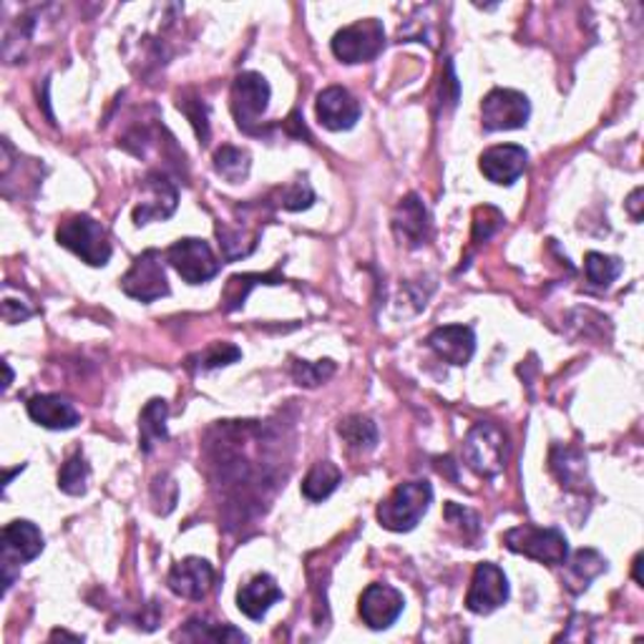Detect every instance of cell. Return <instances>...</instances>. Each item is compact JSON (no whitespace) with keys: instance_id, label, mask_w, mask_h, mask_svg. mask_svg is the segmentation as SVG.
Here are the masks:
<instances>
[{"instance_id":"cell-1","label":"cell","mask_w":644,"mask_h":644,"mask_svg":"<svg viewBox=\"0 0 644 644\" xmlns=\"http://www.w3.org/2000/svg\"><path fill=\"white\" fill-rule=\"evenodd\" d=\"M434 501V486L428 481H408L401 484L386 501L378 507V521L388 532H411Z\"/></svg>"},{"instance_id":"cell-2","label":"cell","mask_w":644,"mask_h":644,"mask_svg":"<svg viewBox=\"0 0 644 644\" xmlns=\"http://www.w3.org/2000/svg\"><path fill=\"white\" fill-rule=\"evenodd\" d=\"M463 459L478 476L494 478L507 469L509 459V443L507 434L494 423L481 421L469 430L466 441H463Z\"/></svg>"},{"instance_id":"cell-3","label":"cell","mask_w":644,"mask_h":644,"mask_svg":"<svg viewBox=\"0 0 644 644\" xmlns=\"http://www.w3.org/2000/svg\"><path fill=\"white\" fill-rule=\"evenodd\" d=\"M56 240H59L61 247L71 250L73 255L92 267H104L111 259L109 234H106L101 222L86 215L69 217L66 222H61Z\"/></svg>"},{"instance_id":"cell-4","label":"cell","mask_w":644,"mask_h":644,"mask_svg":"<svg viewBox=\"0 0 644 644\" xmlns=\"http://www.w3.org/2000/svg\"><path fill=\"white\" fill-rule=\"evenodd\" d=\"M503 544L513 554H524V557L549 567L567 564L569 557V542L559 528H542L532 524L513 526L503 534Z\"/></svg>"},{"instance_id":"cell-5","label":"cell","mask_w":644,"mask_h":644,"mask_svg":"<svg viewBox=\"0 0 644 644\" xmlns=\"http://www.w3.org/2000/svg\"><path fill=\"white\" fill-rule=\"evenodd\" d=\"M232 117L242 132L257 134V124L270 104V84L255 71H244L232 84Z\"/></svg>"},{"instance_id":"cell-6","label":"cell","mask_w":644,"mask_h":644,"mask_svg":"<svg viewBox=\"0 0 644 644\" xmlns=\"http://www.w3.org/2000/svg\"><path fill=\"white\" fill-rule=\"evenodd\" d=\"M386 46V28L378 19L357 21L353 26L342 28L332 38V53L342 63H368Z\"/></svg>"},{"instance_id":"cell-7","label":"cell","mask_w":644,"mask_h":644,"mask_svg":"<svg viewBox=\"0 0 644 644\" xmlns=\"http://www.w3.org/2000/svg\"><path fill=\"white\" fill-rule=\"evenodd\" d=\"M532 117V104L521 92L513 88H494L481 104V124L486 132H511L524 129Z\"/></svg>"},{"instance_id":"cell-8","label":"cell","mask_w":644,"mask_h":644,"mask_svg":"<svg viewBox=\"0 0 644 644\" xmlns=\"http://www.w3.org/2000/svg\"><path fill=\"white\" fill-rule=\"evenodd\" d=\"M121 290L138 303H154V300L169 295L165 265H161V255L157 250H146L144 255L134 259L129 272L121 277Z\"/></svg>"},{"instance_id":"cell-9","label":"cell","mask_w":644,"mask_h":644,"mask_svg":"<svg viewBox=\"0 0 644 644\" xmlns=\"http://www.w3.org/2000/svg\"><path fill=\"white\" fill-rule=\"evenodd\" d=\"M167 263L174 267L177 275L190 284L209 282L219 272V259L204 240L186 238L171 244L167 250Z\"/></svg>"},{"instance_id":"cell-10","label":"cell","mask_w":644,"mask_h":644,"mask_svg":"<svg viewBox=\"0 0 644 644\" xmlns=\"http://www.w3.org/2000/svg\"><path fill=\"white\" fill-rule=\"evenodd\" d=\"M509 599V579L501 567L484 561L476 567L471 590L466 594V607L474 615H491L499 607L507 605Z\"/></svg>"},{"instance_id":"cell-11","label":"cell","mask_w":644,"mask_h":644,"mask_svg":"<svg viewBox=\"0 0 644 644\" xmlns=\"http://www.w3.org/2000/svg\"><path fill=\"white\" fill-rule=\"evenodd\" d=\"M315 111L320 124L330 129V132H348L361 119V104L342 86H328L325 92L317 94Z\"/></svg>"},{"instance_id":"cell-12","label":"cell","mask_w":644,"mask_h":644,"mask_svg":"<svg viewBox=\"0 0 644 644\" xmlns=\"http://www.w3.org/2000/svg\"><path fill=\"white\" fill-rule=\"evenodd\" d=\"M44 551V534L34 521L19 519L3 528V572L34 561Z\"/></svg>"},{"instance_id":"cell-13","label":"cell","mask_w":644,"mask_h":644,"mask_svg":"<svg viewBox=\"0 0 644 644\" xmlns=\"http://www.w3.org/2000/svg\"><path fill=\"white\" fill-rule=\"evenodd\" d=\"M403 594L396 586L370 584L361 597V617L370 630H388L403 615Z\"/></svg>"},{"instance_id":"cell-14","label":"cell","mask_w":644,"mask_h":644,"mask_svg":"<svg viewBox=\"0 0 644 644\" xmlns=\"http://www.w3.org/2000/svg\"><path fill=\"white\" fill-rule=\"evenodd\" d=\"M167 584L177 597L202 602L209 594L211 584H215V569H211L207 559L190 557L171 567Z\"/></svg>"},{"instance_id":"cell-15","label":"cell","mask_w":644,"mask_h":644,"mask_svg":"<svg viewBox=\"0 0 644 644\" xmlns=\"http://www.w3.org/2000/svg\"><path fill=\"white\" fill-rule=\"evenodd\" d=\"M526 165H528V151L524 146L501 144V146H491V149L481 154L478 167H481V174H484L488 182L509 186L524 174Z\"/></svg>"},{"instance_id":"cell-16","label":"cell","mask_w":644,"mask_h":644,"mask_svg":"<svg viewBox=\"0 0 644 644\" xmlns=\"http://www.w3.org/2000/svg\"><path fill=\"white\" fill-rule=\"evenodd\" d=\"M428 348L451 365H466L476 353V336L469 325H446L428 336Z\"/></svg>"},{"instance_id":"cell-17","label":"cell","mask_w":644,"mask_h":644,"mask_svg":"<svg viewBox=\"0 0 644 644\" xmlns=\"http://www.w3.org/2000/svg\"><path fill=\"white\" fill-rule=\"evenodd\" d=\"M393 230L405 247H421L430 238V217L428 209L423 207V202L415 197V194H408V197L398 204L396 217H393Z\"/></svg>"},{"instance_id":"cell-18","label":"cell","mask_w":644,"mask_h":644,"mask_svg":"<svg viewBox=\"0 0 644 644\" xmlns=\"http://www.w3.org/2000/svg\"><path fill=\"white\" fill-rule=\"evenodd\" d=\"M144 186L146 192L151 194V202H142L138 207L134 209V224L142 227V224H149L154 219H167L174 215L177 209V186L169 182L165 174H149L144 179Z\"/></svg>"},{"instance_id":"cell-19","label":"cell","mask_w":644,"mask_h":644,"mask_svg":"<svg viewBox=\"0 0 644 644\" xmlns=\"http://www.w3.org/2000/svg\"><path fill=\"white\" fill-rule=\"evenodd\" d=\"M28 415L31 421L38 423L48 430H69L76 428L81 423V415L71 401L63 396H34L28 401Z\"/></svg>"},{"instance_id":"cell-20","label":"cell","mask_w":644,"mask_h":644,"mask_svg":"<svg viewBox=\"0 0 644 644\" xmlns=\"http://www.w3.org/2000/svg\"><path fill=\"white\" fill-rule=\"evenodd\" d=\"M282 599V590L270 574H257L238 592V607L244 617L263 619L275 602Z\"/></svg>"},{"instance_id":"cell-21","label":"cell","mask_w":644,"mask_h":644,"mask_svg":"<svg viewBox=\"0 0 644 644\" xmlns=\"http://www.w3.org/2000/svg\"><path fill=\"white\" fill-rule=\"evenodd\" d=\"M167 415H169L167 401H159V398H154V401L146 403L144 413H142V421H138V441H142V451L144 453H151L154 446H157L159 441H167V438H169Z\"/></svg>"},{"instance_id":"cell-22","label":"cell","mask_w":644,"mask_h":644,"mask_svg":"<svg viewBox=\"0 0 644 644\" xmlns=\"http://www.w3.org/2000/svg\"><path fill=\"white\" fill-rule=\"evenodd\" d=\"M340 478H342V474L336 463H330V461L315 463V466L307 471V476L303 481V496L309 501L328 499V496L340 486Z\"/></svg>"},{"instance_id":"cell-23","label":"cell","mask_w":644,"mask_h":644,"mask_svg":"<svg viewBox=\"0 0 644 644\" xmlns=\"http://www.w3.org/2000/svg\"><path fill=\"white\" fill-rule=\"evenodd\" d=\"M338 434L355 451H373L375 443H378V428L365 415H350V418L340 421Z\"/></svg>"},{"instance_id":"cell-24","label":"cell","mask_w":644,"mask_h":644,"mask_svg":"<svg viewBox=\"0 0 644 644\" xmlns=\"http://www.w3.org/2000/svg\"><path fill=\"white\" fill-rule=\"evenodd\" d=\"M607 569V559L594 549H582L574 554L569 564V584H576L574 592H582L590 586L592 579H597Z\"/></svg>"},{"instance_id":"cell-25","label":"cell","mask_w":644,"mask_h":644,"mask_svg":"<svg viewBox=\"0 0 644 644\" xmlns=\"http://www.w3.org/2000/svg\"><path fill=\"white\" fill-rule=\"evenodd\" d=\"M250 154L238 149V146H222V149H217L215 154V171L230 184L244 182L250 174Z\"/></svg>"},{"instance_id":"cell-26","label":"cell","mask_w":644,"mask_h":644,"mask_svg":"<svg viewBox=\"0 0 644 644\" xmlns=\"http://www.w3.org/2000/svg\"><path fill=\"white\" fill-rule=\"evenodd\" d=\"M280 284L282 277L277 272L270 275H238L232 277L230 284H227L224 290V309H238L240 305H244V300H247L250 290L255 288V284Z\"/></svg>"},{"instance_id":"cell-27","label":"cell","mask_w":644,"mask_h":644,"mask_svg":"<svg viewBox=\"0 0 644 644\" xmlns=\"http://www.w3.org/2000/svg\"><path fill=\"white\" fill-rule=\"evenodd\" d=\"M584 272L594 288H609L622 275V263L617 257L602 255V252H590L584 263Z\"/></svg>"},{"instance_id":"cell-28","label":"cell","mask_w":644,"mask_h":644,"mask_svg":"<svg viewBox=\"0 0 644 644\" xmlns=\"http://www.w3.org/2000/svg\"><path fill=\"white\" fill-rule=\"evenodd\" d=\"M88 474H92V469H88L86 459L81 453L71 455V459L63 463L61 474H59V488L63 494H71V496H81L86 494V484H88Z\"/></svg>"},{"instance_id":"cell-29","label":"cell","mask_w":644,"mask_h":644,"mask_svg":"<svg viewBox=\"0 0 644 644\" xmlns=\"http://www.w3.org/2000/svg\"><path fill=\"white\" fill-rule=\"evenodd\" d=\"M557 451L561 453V461L557 459V455H551V469L559 474L561 484L574 486V481L582 484L584 474H586V466H584L582 455L574 453V451H561V448H557Z\"/></svg>"},{"instance_id":"cell-30","label":"cell","mask_w":644,"mask_h":644,"mask_svg":"<svg viewBox=\"0 0 644 644\" xmlns=\"http://www.w3.org/2000/svg\"><path fill=\"white\" fill-rule=\"evenodd\" d=\"M242 353L230 342H215V345H209L204 353L197 355V370H215V368H222V365H230L234 361H240Z\"/></svg>"},{"instance_id":"cell-31","label":"cell","mask_w":644,"mask_h":644,"mask_svg":"<svg viewBox=\"0 0 644 644\" xmlns=\"http://www.w3.org/2000/svg\"><path fill=\"white\" fill-rule=\"evenodd\" d=\"M336 373V365L330 361H320V363H295L292 365V375H295L297 386H305V388H315L320 386L323 380H328L330 375Z\"/></svg>"},{"instance_id":"cell-32","label":"cell","mask_w":644,"mask_h":644,"mask_svg":"<svg viewBox=\"0 0 644 644\" xmlns=\"http://www.w3.org/2000/svg\"><path fill=\"white\" fill-rule=\"evenodd\" d=\"M446 519H448V524H453L455 528H461L463 536H466L469 542H474L476 536H478V532H481L476 513L471 511V509L459 507V503H453V501L446 503Z\"/></svg>"},{"instance_id":"cell-33","label":"cell","mask_w":644,"mask_h":644,"mask_svg":"<svg viewBox=\"0 0 644 644\" xmlns=\"http://www.w3.org/2000/svg\"><path fill=\"white\" fill-rule=\"evenodd\" d=\"M315 202V194L309 190V184L305 182H295L290 184L288 190L280 192V207L288 209V211H300V209H307L309 204Z\"/></svg>"},{"instance_id":"cell-34","label":"cell","mask_w":644,"mask_h":644,"mask_svg":"<svg viewBox=\"0 0 644 644\" xmlns=\"http://www.w3.org/2000/svg\"><path fill=\"white\" fill-rule=\"evenodd\" d=\"M640 199H642V186H637V190L630 194V199H627V211H630L634 222H640V219H642V211H640L642 202Z\"/></svg>"},{"instance_id":"cell-35","label":"cell","mask_w":644,"mask_h":644,"mask_svg":"<svg viewBox=\"0 0 644 644\" xmlns=\"http://www.w3.org/2000/svg\"><path fill=\"white\" fill-rule=\"evenodd\" d=\"M640 567H642V554H637V557H634V579H637V584H642Z\"/></svg>"}]
</instances>
